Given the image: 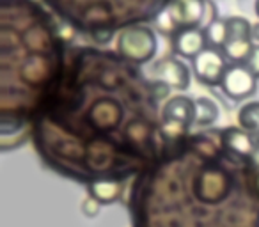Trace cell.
Listing matches in <instances>:
<instances>
[{"instance_id":"obj_19","label":"cell","mask_w":259,"mask_h":227,"mask_svg":"<svg viewBox=\"0 0 259 227\" xmlns=\"http://www.w3.org/2000/svg\"><path fill=\"white\" fill-rule=\"evenodd\" d=\"M254 9H255V16H257V18H259V0H255Z\"/></svg>"},{"instance_id":"obj_3","label":"cell","mask_w":259,"mask_h":227,"mask_svg":"<svg viewBox=\"0 0 259 227\" xmlns=\"http://www.w3.org/2000/svg\"><path fill=\"white\" fill-rule=\"evenodd\" d=\"M220 87L231 100H247L257 90V76L247 66L234 64L227 68Z\"/></svg>"},{"instance_id":"obj_14","label":"cell","mask_w":259,"mask_h":227,"mask_svg":"<svg viewBox=\"0 0 259 227\" xmlns=\"http://www.w3.org/2000/svg\"><path fill=\"white\" fill-rule=\"evenodd\" d=\"M208 44L213 48H222L227 41V20L213 18L204 29Z\"/></svg>"},{"instance_id":"obj_15","label":"cell","mask_w":259,"mask_h":227,"mask_svg":"<svg viewBox=\"0 0 259 227\" xmlns=\"http://www.w3.org/2000/svg\"><path fill=\"white\" fill-rule=\"evenodd\" d=\"M101 202L98 201V199H94L93 195H87L85 199L82 201V206H80V209H82L83 216H89V218H94V216L100 215L101 211Z\"/></svg>"},{"instance_id":"obj_13","label":"cell","mask_w":259,"mask_h":227,"mask_svg":"<svg viewBox=\"0 0 259 227\" xmlns=\"http://www.w3.org/2000/svg\"><path fill=\"white\" fill-rule=\"evenodd\" d=\"M238 124L241 130L259 135V101H248L238 110Z\"/></svg>"},{"instance_id":"obj_1","label":"cell","mask_w":259,"mask_h":227,"mask_svg":"<svg viewBox=\"0 0 259 227\" xmlns=\"http://www.w3.org/2000/svg\"><path fill=\"white\" fill-rule=\"evenodd\" d=\"M117 54L134 64H146L155 57L158 50V41L153 29L142 25L128 27L119 32L115 39Z\"/></svg>"},{"instance_id":"obj_9","label":"cell","mask_w":259,"mask_h":227,"mask_svg":"<svg viewBox=\"0 0 259 227\" xmlns=\"http://www.w3.org/2000/svg\"><path fill=\"white\" fill-rule=\"evenodd\" d=\"M199 195L204 199H220L227 190V177L219 170H206L199 176Z\"/></svg>"},{"instance_id":"obj_7","label":"cell","mask_w":259,"mask_h":227,"mask_svg":"<svg viewBox=\"0 0 259 227\" xmlns=\"http://www.w3.org/2000/svg\"><path fill=\"white\" fill-rule=\"evenodd\" d=\"M208 47L204 29H178L172 36V50L180 57L194 61Z\"/></svg>"},{"instance_id":"obj_12","label":"cell","mask_w":259,"mask_h":227,"mask_svg":"<svg viewBox=\"0 0 259 227\" xmlns=\"http://www.w3.org/2000/svg\"><path fill=\"white\" fill-rule=\"evenodd\" d=\"M219 119V105L211 98L201 96L195 100V117L194 124L197 126H209Z\"/></svg>"},{"instance_id":"obj_16","label":"cell","mask_w":259,"mask_h":227,"mask_svg":"<svg viewBox=\"0 0 259 227\" xmlns=\"http://www.w3.org/2000/svg\"><path fill=\"white\" fill-rule=\"evenodd\" d=\"M247 68L254 73L255 76H259V44H255L254 50H252L250 57L247 61Z\"/></svg>"},{"instance_id":"obj_17","label":"cell","mask_w":259,"mask_h":227,"mask_svg":"<svg viewBox=\"0 0 259 227\" xmlns=\"http://www.w3.org/2000/svg\"><path fill=\"white\" fill-rule=\"evenodd\" d=\"M252 187H254L255 195L259 197V169H257V172L254 174V179H252Z\"/></svg>"},{"instance_id":"obj_8","label":"cell","mask_w":259,"mask_h":227,"mask_svg":"<svg viewBox=\"0 0 259 227\" xmlns=\"http://www.w3.org/2000/svg\"><path fill=\"white\" fill-rule=\"evenodd\" d=\"M222 142L236 156H252L257 149L254 137L241 128H227L222 131Z\"/></svg>"},{"instance_id":"obj_18","label":"cell","mask_w":259,"mask_h":227,"mask_svg":"<svg viewBox=\"0 0 259 227\" xmlns=\"http://www.w3.org/2000/svg\"><path fill=\"white\" fill-rule=\"evenodd\" d=\"M252 39L259 41V23H257V25L252 27Z\"/></svg>"},{"instance_id":"obj_5","label":"cell","mask_w":259,"mask_h":227,"mask_svg":"<svg viewBox=\"0 0 259 227\" xmlns=\"http://www.w3.org/2000/svg\"><path fill=\"white\" fill-rule=\"evenodd\" d=\"M195 117V100L188 96H172L162 108V123L172 128H188Z\"/></svg>"},{"instance_id":"obj_11","label":"cell","mask_w":259,"mask_h":227,"mask_svg":"<svg viewBox=\"0 0 259 227\" xmlns=\"http://www.w3.org/2000/svg\"><path fill=\"white\" fill-rule=\"evenodd\" d=\"M122 194V187L117 181L110 179H100L93 181L89 185V195H93L94 199L101 202V204H112V202H117L119 197Z\"/></svg>"},{"instance_id":"obj_6","label":"cell","mask_w":259,"mask_h":227,"mask_svg":"<svg viewBox=\"0 0 259 227\" xmlns=\"http://www.w3.org/2000/svg\"><path fill=\"white\" fill-rule=\"evenodd\" d=\"M153 75L165 87L176 90H185L190 85V71L180 59L165 57L153 66Z\"/></svg>"},{"instance_id":"obj_4","label":"cell","mask_w":259,"mask_h":227,"mask_svg":"<svg viewBox=\"0 0 259 227\" xmlns=\"http://www.w3.org/2000/svg\"><path fill=\"white\" fill-rule=\"evenodd\" d=\"M206 15V0H172L169 6L170 23L174 29H201Z\"/></svg>"},{"instance_id":"obj_2","label":"cell","mask_w":259,"mask_h":227,"mask_svg":"<svg viewBox=\"0 0 259 227\" xmlns=\"http://www.w3.org/2000/svg\"><path fill=\"white\" fill-rule=\"evenodd\" d=\"M192 68H194V75L197 82L204 83V85H220L227 71L226 55L219 48L208 47L202 54H199L194 59Z\"/></svg>"},{"instance_id":"obj_10","label":"cell","mask_w":259,"mask_h":227,"mask_svg":"<svg viewBox=\"0 0 259 227\" xmlns=\"http://www.w3.org/2000/svg\"><path fill=\"white\" fill-rule=\"evenodd\" d=\"M254 47V39H250V37H227V41L222 47V54L234 64H241V62L248 61Z\"/></svg>"}]
</instances>
